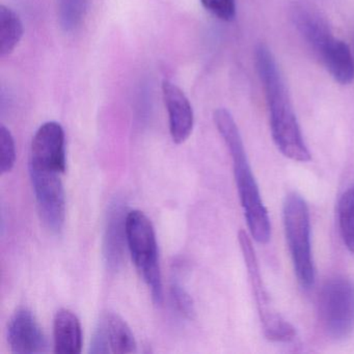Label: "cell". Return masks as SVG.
I'll list each match as a JSON object with an SVG mask.
<instances>
[{
  "mask_svg": "<svg viewBox=\"0 0 354 354\" xmlns=\"http://www.w3.org/2000/svg\"><path fill=\"white\" fill-rule=\"evenodd\" d=\"M30 175L43 223L53 233H61L66 218L63 174L30 165Z\"/></svg>",
  "mask_w": 354,
  "mask_h": 354,
  "instance_id": "obj_7",
  "label": "cell"
},
{
  "mask_svg": "<svg viewBox=\"0 0 354 354\" xmlns=\"http://www.w3.org/2000/svg\"><path fill=\"white\" fill-rule=\"evenodd\" d=\"M171 299L176 310L184 318L194 320L196 318V306L192 295L177 279L171 283Z\"/></svg>",
  "mask_w": 354,
  "mask_h": 354,
  "instance_id": "obj_19",
  "label": "cell"
},
{
  "mask_svg": "<svg viewBox=\"0 0 354 354\" xmlns=\"http://www.w3.org/2000/svg\"><path fill=\"white\" fill-rule=\"evenodd\" d=\"M256 67L264 88L270 120L271 136L279 152L297 162H308L310 153L304 142L287 88L277 61L264 44L256 48Z\"/></svg>",
  "mask_w": 354,
  "mask_h": 354,
  "instance_id": "obj_1",
  "label": "cell"
},
{
  "mask_svg": "<svg viewBox=\"0 0 354 354\" xmlns=\"http://www.w3.org/2000/svg\"><path fill=\"white\" fill-rule=\"evenodd\" d=\"M30 167L64 174L67 169L65 132L61 124H43L32 138Z\"/></svg>",
  "mask_w": 354,
  "mask_h": 354,
  "instance_id": "obj_8",
  "label": "cell"
},
{
  "mask_svg": "<svg viewBox=\"0 0 354 354\" xmlns=\"http://www.w3.org/2000/svg\"><path fill=\"white\" fill-rule=\"evenodd\" d=\"M127 207L122 198H115L109 205L103 237V257L107 269L113 272L120 270L125 257L127 246Z\"/></svg>",
  "mask_w": 354,
  "mask_h": 354,
  "instance_id": "obj_10",
  "label": "cell"
},
{
  "mask_svg": "<svg viewBox=\"0 0 354 354\" xmlns=\"http://www.w3.org/2000/svg\"><path fill=\"white\" fill-rule=\"evenodd\" d=\"M24 36L19 16L6 6H0V55H11Z\"/></svg>",
  "mask_w": 354,
  "mask_h": 354,
  "instance_id": "obj_16",
  "label": "cell"
},
{
  "mask_svg": "<svg viewBox=\"0 0 354 354\" xmlns=\"http://www.w3.org/2000/svg\"><path fill=\"white\" fill-rule=\"evenodd\" d=\"M162 95L169 113L171 138L176 144H182L187 140L194 129L192 104L183 91L169 80L162 82Z\"/></svg>",
  "mask_w": 354,
  "mask_h": 354,
  "instance_id": "obj_12",
  "label": "cell"
},
{
  "mask_svg": "<svg viewBox=\"0 0 354 354\" xmlns=\"http://www.w3.org/2000/svg\"><path fill=\"white\" fill-rule=\"evenodd\" d=\"M136 347L133 333L121 316L113 312L101 316L91 341L90 353H133Z\"/></svg>",
  "mask_w": 354,
  "mask_h": 354,
  "instance_id": "obj_9",
  "label": "cell"
},
{
  "mask_svg": "<svg viewBox=\"0 0 354 354\" xmlns=\"http://www.w3.org/2000/svg\"><path fill=\"white\" fill-rule=\"evenodd\" d=\"M323 326L333 339H345L354 330V283L335 277L323 285L319 297Z\"/></svg>",
  "mask_w": 354,
  "mask_h": 354,
  "instance_id": "obj_6",
  "label": "cell"
},
{
  "mask_svg": "<svg viewBox=\"0 0 354 354\" xmlns=\"http://www.w3.org/2000/svg\"><path fill=\"white\" fill-rule=\"evenodd\" d=\"M292 20L304 40L320 53L335 37L320 14L308 6L297 3L292 8Z\"/></svg>",
  "mask_w": 354,
  "mask_h": 354,
  "instance_id": "obj_13",
  "label": "cell"
},
{
  "mask_svg": "<svg viewBox=\"0 0 354 354\" xmlns=\"http://www.w3.org/2000/svg\"><path fill=\"white\" fill-rule=\"evenodd\" d=\"M127 248L142 281L157 306L163 302V285L159 265L158 245L152 223L140 210L128 212L126 219Z\"/></svg>",
  "mask_w": 354,
  "mask_h": 354,
  "instance_id": "obj_3",
  "label": "cell"
},
{
  "mask_svg": "<svg viewBox=\"0 0 354 354\" xmlns=\"http://www.w3.org/2000/svg\"><path fill=\"white\" fill-rule=\"evenodd\" d=\"M337 219L344 243L354 254V187L342 194L337 206Z\"/></svg>",
  "mask_w": 354,
  "mask_h": 354,
  "instance_id": "obj_17",
  "label": "cell"
},
{
  "mask_svg": "<svg viewBox=\"0 0 354 354\" xmlns=\"http://www.w3.org/2000/svg\"><path fill=\"white\" fill-rule=\"evenodd\" d=\"M59 22L66 32L76 30L86 16L88 0H57Z\"/></svg>",
  "mask_w": 354,
  "mask_h": 354,
  "instance_id": "obj_18",
  "label": "cell"
},
{
  "mask_svg": "<svg viewBox=\"0 0 354 354\" xmlns=\"http://www.w3.org/2000/svg\"><path fill=\"white\" fill-rule=\"evenodd\" d=\"M331 77L346 86L354 80V57L351 49L343 41L333 38L319 53Z\"/></svg>",
  "mask_w": 354,
  "mask_h": 354,
  "instance_id": "obj_15",
  "label": "cell"
},
{
  "mask_svg": "<svg viewBox=\"0 0 354 354\" xmlns=\"http://www.w3.org/2000/svg\"><path fill=\"white\" fill-rule=\"evenodd\" d=\"M8 343L13 353H44L48 341L35 315L28 308H20L8 325Z\"/></svg>",
  "mask_w": 354,
  "mask_h": 354,
  "instance_id": "obj_11",
  "label": "cell"
},
{
  "mask_svg": "<svg viewBox=\"0 0 354 354\" xmlns=\"http://www.w3.org/2000/svg\"><path fill=\"white\" fill-rule=\"evenodd\" d=\"M286 239L298 283L304 289L314 287L316 281L310 246V211L299 194H290L283 209Z\"/></svg>",
  "mask_w": 354,
  "mask_h": 354,
  "instance_id": "obj_4",
  "label": "cell"
},
{
  "mask_svg": "<svg viewBox=\"0 0 354 354\" xmlns=\"http://www.w3.org/2000/svg\"><path fill=\"white\" fill-rule=\"evenodd\" d=\"M55 353L78 354L82 349V329L80 319L67 308H62L53 320Z\"/></svg>",
  "mask_w": 354,
  "mask_h": 354,
  "instance_id": "obj_14",
  "label": "cell"
},
{
  "mask_svg": "<svg viewBox=\"0 0 354 354\" xmlns=\"http://www.w3.org/2000/svg\"><path fill=\"white\" fill-rule=\"evenodd\" d=\"M203 7L223 21H232L236 16V0H201Z\"/></svg>",
  "mask_w": 354,
  "mask_h": 354,
  "instance_id": "obj_21",
  "label": "cell"
},
{
  "mask_svg": "<svg viewBox=\"0 0 354 354\" xmlns=\"http://www.w3.org/2000/svg\"><path fill=\"white\" fill-rule=\"evenodd\" d=\"M16 162L15 140L6 126L0 127V171L10 173Z\"/></svg>",
  "mask_w": 354,
  "mask_h": 354,
  "instance_id": "obj_20",
  "label": "cell"
},
{
  "mask_svg": "<svg viewBox=\"0 0 354 354\" xmlns=\"http://www.w3.org/2000/svg\"><path fill=\"white\" fill-rule=\"evenodd\" d=\"M213 120L233 160L236 185L250 235L258 243L266 244L270 240V219L248 162L239 128L225 109H216Z\"/></svg>",
  "mask_w": 354,
  "mask_h": 354,
  "instance_id": "obj_2",
  "label": "cell"
},
{
  "mask_svg": "<svg viewBox=\"0 0 354 354\" xmlns=\"http://www.w3.org/2000/svg\"><path fill=\"white\" fill-rule=\"evenodd\" d=\"M238 239H239L242 256L248 269L252 295L256 300L259 316L264 328L263 330H264L265 337L269 341L277 342V343H288L293 341L296 337L295 328L283 317L279 316V314H277L271 306L270 298L261 277L260 266H259L252 240L244 231L239 232Z\"/></svg>",
  "mask_w": 354,
  "mask_h": 354,
  "instance_id": "obj_5",
  "label": "cell"
}]
</instances>
